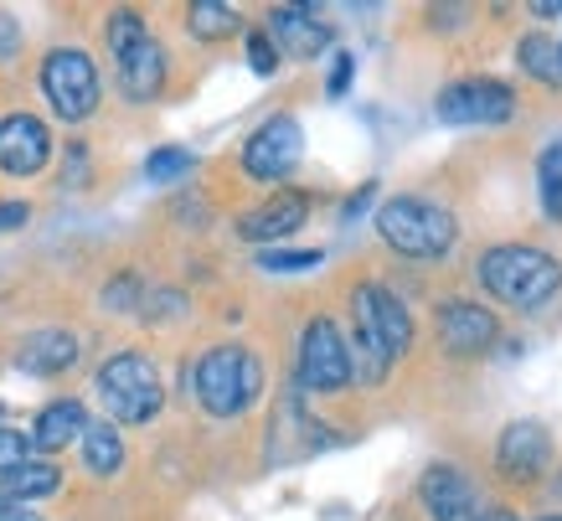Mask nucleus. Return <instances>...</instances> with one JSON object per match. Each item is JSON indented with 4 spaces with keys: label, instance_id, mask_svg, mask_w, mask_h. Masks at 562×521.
Segmentation results:
<instances>
[{
    "label": "nucleus",
    "instance_id": "obj_1",
    "mask_svg": "<svg viewBox=\"0 0 562 521\" xmlns=\"http://www.w3.org/2000/svg\"><path fill=\"white\" fill-rule=\"evenodd\" d=\"M357 346H351V377L361 383H382L397 356H408L413 346V315L403 310V300L382 285H361L357 300Z\"/></svg>",
    "mask_w": 562,
    "mask_h": 521
},
{
    "label": "nucleus",
    "instance_id": "obj_2",
    "mask_svg": "<svg viewBox=\"0 0 562 521\" xmlns=\"http://www.w3.org/2000/svg\"><path fill=\"white\" fill-rule=\"evenodd\" d=\"M480 285L491 289L501 304H512V310H537L562 289V264L547 258L542 248L501 243V248L480 258Z\"/></svg>",
    "mask_w": 562,
    "mask_h": 521
},
{
    "label": "nucleus",
    "instance_id": "obj_3",
    "mask_svg": "<svg viewBox=\"0 0 562 521\" xmlns=\"http://www.w3.org/2000/svg\"><path fill=\"white\" fill-rule=\"evenodd\" d=\"M191 387H196V403L212 419H238L263 387V367H258V356L248 346H212L191 372Z\"/></svg>",
    "mask_w": 562,
    "mask_h": 521
},
{
    "label": "nucleus",
    "instance_id": "obj_4",
    "mask_svg": "<svg viewBox=\"0 0 562 521\" xmlns=\"http://www.w3.org/2000/svg\"><path fill=\"white\" fill-rule=\"evenodd\" d=\"M376 233H382L387 248L408 253V258H443V253L454 248L460 228L449 218V207L424 202V197H392L376 212Z\"/></svg>",
    "mask_w": 562,
    "mask_h": 521
},
{
    "label": "nucleus",
    "instance_id": "obj_5",
    "mask_svg": "<svg viewBox=\"0 0 562 521\" xmlns=\"http://www.w3.org/2000/svg\"><path fill=\"white\" fill-rule=\"evenodd\" d=\"M99 398L120 423H150L166 403V387L145 352H120L99 367Z\"/></svg>",
    "mask_w": 562,
    "mask_h": 521
},
{
    "label": "nucleus",
    "instance_id": "obj_6",
    "mask_svg": "<svg viewBox=\"0 0 562 521\" xmlns=\"http://www.w3.org/2000/svg\"><path fill=\"white\" fill-rule=\"evenodd\" d=\"M42 93L57 114L78 124L99 109V68H93V57L78 47H57L47 52V63H42Z\"/></svg>",
    "mask_w": 562,
    "mask_h": 521
},
{
    "label": "nucleus",
    "instance_id": "obj_7",
    "mask_svg": "<svg viewBox=\"0 0 562 521\" xmlns=\"http://www.w3.org/2000/svg\"><path fill=\"white\" fill-rule=\"evenodd\" d=\"M351 383V346H346L341 325L330 315H315L300 336V387L310 392H336Z\"/></svg>",
    "mask_w": 562,
    "mask_h": 521
},
{
    "label": "nucleus",
    "instance_id": "obj_8",
    "mask_svg": "<svg viewBox=\"0 0 562 521\" xmlns=\"http://www.w3.org/2000/svg\"><path fill=\"white\" fill-rule=\"evenodd\" d=\"M300 155H305V135H300V124L290 114H273L269 124H258L248 145H243V170L254 176V181H284L294 166H300Z\"/></svg>",
    "mask_w": 562,
    "mask_h": 521
},
{
    "label": "nucleus",
    "instance_id": "obj_9",
    "mask_svg": "<svg viewBox=\"0 0 562 521\" xmlns=\"http://www.w3.org/2000/svg\"><path fill=\"white\" fill-rule=\"evenodd\" d=\"M516 114V99L506 84L495 78H475V84H454L439 93V119L443 124H506Z\"/></svg>",
    "mask_w": 562,
    "mask_h": 521
},
{
    "label": "nucleus",
    "instance_id": "obj_10",
    "mask_svg": "<svg viewBox=\"0 0 562 521\" xmlns=\"http://www.w3.org/2000/svg\"><path fill=\"white\" fill-rule=\"evenodd\" d=\"M52 160L47 124L32 114H5L0 119V170L5 176H36Z\"/></svg>",
    "mask_w": 562,
    "mask_h": 521
},
{
    "label": "nucleus",
    "instance_id": "obj_11",
    "mask_svg": "<svg viewBox=\"0 0 562 521\" xmlns=\"http://www.w3.org/2000/svg\"><path fill=\"white\" fill-rule=\"evenodd\" d=\"M547 459H552V439H547V429L537 419L512 423L501 434V444H495V465H501L506 480H537L547 470Z\"/></svg>",
    "mask_w": 562,
    "mask_h": 521
},
{
    "label": "nucleus",
    "instance_id": "obj_12",
    "mask_svg": "<svg viewBox=\"0 0 562 521\" xmlns=\"http://www.w3.org/2000/svg\"><path fill=\"white\" fill-rule=\"evenodd\" d=\"M418 496H424L434 521H480L475 486H470L454 465H428L424 480H418Z\"/></svg>",
    "mask_w": 562,
    "mask_h": 521
},
{
    "label": "nucleus",
    "instance_id": "obj_13",
    "mask_svg": "<svg viewBox=\"0 0 562 521\" xmlns=\"http://www.w3.org/2000/svg\"><path fill=\"white\" fill-rule=\"evenodd\" d=\"M439 341L449 356H480L495 341V315L470 300L439 304Z\"/></svg>",
    "mask_w": 562,
    "mask_h": 521
},
{
    "label": "nucleus",
    "instance_id": "obj_14",
    "mask_svg": "<svg viewBox=\"0 0 562 521\" xmlns=\"http://www.w3.org/2000/svg\"><path fill=\"white\" fill-rule=\"evenodd\" d=\"M310 218V197L305 191H279L269 202H258L254 212H243L238 218V237L248 243H273V237H290L300 233Z\"/></svg>",
    "mask_w": 562,
    "mask_h": 521
},
{
    "label": "nucleus",
    "instance_id": "obj_15",
    "mask_svg": "<svg viewBox=\"0 0 562 521\" xmlns=\"http://www.w3.org/2000/svg\"><path fill=\"white\" fill-rule=\"evenodd\" d=\"M279 52H290V57H315V52L330 47V26H325L315 11H305V5H279V11H269V32H263Z\"/></svg>",
    "mask_w": 562,
    "mask_h": 521
},
{
    "label": "nucleus",
    "instance_id": "obj_16",
    "mask_svg": "<svg viewBox=\"0 0 562 521\" xmlns=\"http://www.w3.org/2000/svg\"><path fill=\"white\" fill-rule=\"evenodd\" d=\"M114 63H120V88L130 103H150L155 93L166 88V47H160L155 36H145V42H135L130 52H120Z\"/></svg>",
    "mask_w": 562,
    "mask_h": 521
},
{
    "label": "nucleus",
    "instance_id": "obj_17",
    "mask_svg": "<svg viewBox=\"0 0 562 521\" xmlns=\"http://www.w3.org/2000/svg\"><path fill=\"white\" fill-rule=\"evenodd\" d=\"M78 362V341L68 331H32V336L16 346V367L32 372V377H57Z\"/></svg>",
    "mask_w": 562,
    "mask_h": 521
},
{
    "label": "nucleus",
    "instance_id": "obj_18",
    "mask_svg": "<svg viewBox=\"0 0 562 521\" xmlns=\"http://www.w3.org/2000/svg\"><path fill=\"white\" fill-rule=\"evenodd\" d=\"M88 429V413L78 398H63V403H52L36 413V429H32V444H42V450H63V444H72V439H83Z\"/></svg>",
    "mask_w": 562,
    "mask_h": 521
},
{
    "label": "nucleus",
    "instance_id": "obj_19",
    "mask_svg": "<svg viewBox=\"0 0 562 521\" xmlns=\"http://www.w3.org/2000/svg\"><path fill=\"white\" fill-rule=\"evenodd\" d=\"M57 486H63V470L47 465V459H26V465L0 475V496L5 501H36V496H52Z\"/></svg>",
    "mask_w": 562,
    "mask_h": 521
},
{
    "label": "nucleus",
    "instance_id": "obj_20",
    "mask_svg": "<svg viewBox=\"0 0 562 521\" xmlns=\"http://www.w3.org/2000/svg\"><path fill=\"white\" fill-rule=\"evenodd\" d=\"M83 465L93 475H114L124 465V439L114 423H88L83 429Z\"/></svg>",
    "mask_w": 562,
    "mask_h": 521
},
{
    "label": "nucleus",
    "instance_id": "obj_21",
    "mask_svg": "<svg viewBox=\"0 0 562 521\" xmlns=\"http://www.w3.org/2000/svg\"><path fill=\"white\" fill-rule=\"evenodd\" d=\"M516 57H521V68L537 78V84H562V52L552 36H521V47H516Z\"/></svg>",
    "mask_w": 562,
    "mask_h": 521
},
{
    "label": "nucleus",
    "instance_id": "obj_22",
    "mask_svg": "<svg viewBox=\"0 0 562 521\" xmlns=\"http://www.w3.org/2000/svg\"><path fill=\"white\" fill-rule=\"evenodd\" d=\"M187 26L202 36V42H217V36L238 32V11H233V5H222V0H196V5L187 11Z\"/></svg>",
    "mask_w": 562,
    "mask_h": 521
},
{
    "label": "nucleus",
    "instance_id": "obj_23",
    "mask_svg": "<svg viewBox=\"0 0 562 521\" xmlns=\"http://www.w3.org/2000/svg\"><path fill=\"white\" fill-rule=\"evenodd\" d=\"M537 181H542V207L562 218V145H547L537 160Z\"/></svg>",
    "mask_w": 562,
    "mask_h": 521
},
{
    "label": "nucleus",
    "instance_id": "obj_24",
    "mask_svg": "<svg viewBox=\"0 0 562 521\" xmlns=\"http://www.w3.org/2000/svg\"><path fill=\"white\" fill-rule=\"evenodd\" d=\"M145 16H139V11H114V16H109V47H114V57H120V52H130L135 47V42H145Z\"/></svg>",
    "mask_w": 562,
    "mask_h": 521
},
{
    "label": "nucleus",
    "instance_id": "obj_25",
    "mask_svg": "<svg viewBox=\"0 0 562 521\" xmlns=\"http://www.w3.org/2000/svg\"><path fill=\"white\" fill-rule=\"evenodd\" d=\"M258 264H263L269 274H294V269H315L321 253L315 248H263L258 253Z\"/></svg>",
    "mask_w": 562,
    "mask_h": 521
},
{
    "label": "nucleus",
    "instance_id": "obj_26",
    "mask_svg": "<svg viewBox=\"0 0 562 521\" xmlns=\"http://www.w3.org/2000/svg\"><path fill=\"white\" fill-rule=\"evenodd\" d=\"M187 170H191L187 151H155L150 160H145V176H150V181H176V176H187Z\"/></svg>",
    "mask_w": 562,
    "mask_h": 521
},
{
    "label": "nucleus",
    "instance_id": "obj_27",
    "mask_svg": "<svg viewBox=\"0 0 562 521\" xmlns=\"http://www.w3.org/2000/svg\"><path fill=\"white\" fill-rule=\"evenodd\" d=\"M248 68H254L258 78H273V73H279V47H273L263 32L248 36Z\"/></svg>",
    "mask_w": 562,
    "mask_h": 521
},
{
    "label": "nucleus",
    "instance_id": "obj_28",
    "mask_svg": "<svg viewBox=\"0 0 562 521\" xmlns=\"http://www.w3.org/2000/svg\"><path fill=\"white\" fill-rule=\"evenodd\" d=\"M26 450H32V439H21L16 429H0V475L26 465Z\"/></svg>",
    "mask_w": 562,
    "mask_h": 521
},
{
    "label": "nucleus",
    "instance_id": "obj_29",
    "mask_svg": "<svg viewBox=\"0 0 562 521\" xmlns=\"http://www.w3.org/2000/svg\"><path fill=\"white\" fill-rule=\"evenodd\" d=\"M351 68H357V63H351V52H341V57H336V68H330V84H325V93H330V99H341V93H346Z\"/></svg>",
    "mask_w": 562,
    "mask_h": 521
},
{
    "label": "nucleus",
    "instance_id": "obj_30",
    "mask_svg": "<svg viewBox=\"0 0 562 521\" xmlns=\"http://www.w3.org/2000/svg\"><path fill=\"white\" fill-rule=\"evenodd\" d=\"M26 218H32V207H26V202H0V233H16V228H26Z\"/></svg>",
    "mask_w": 562,
    "mask_h": 521
},
{
    "label": "nucleus",
    "instance_id": "obj_31",
    "mask_svg": "<svg viewBox=\"0 0 562 521\" xmlns=\"http://www.w3.org/2000/svg\"><path fill=\"white\" fill-rule=\"evenodd\" d=\"M135 289H139L135 274H120V285L109 289V304H135Z\"/></svg>",
    "mask_w": 562,
    "mask_h": 521
},
{
    "label": "nucleus",
    "instance_id": "obj_32",
    "mask_svg": "<svg viewBox=\"0 0 562 521\" xmlns=\"http://www.w3.org/2000/svg\"><path fill=\"white\" fill-rule=\"evenodd\" d=\"M21 47V26L11 16H0V57H11Z\"/></svg>",
    "mask_w": 562,
    "mask_h": 521
},
{
    "label": "nucleus",
    "instance_id": "obj_33",
    "mask_svg": "<svg viewBox=\"0 0 562 521\" xmlns=\"http://www.w3.org/2000/svg\"><path fill=\"white\" fill-rule=\"evenodd\" d=\"M372 191H376V186H361V191H357V197H351V202H346V218H357V212H361V207H367V202H372Z\"/></svg>",
    "mask_w": 562,
    "mask_h": 521
},
{
    "label": "nucleus",
    "instance_id": "obj_34",
    "mask_svg": "<svg viewBox=\"0 0 562 521\" xmlns=\"http://www.w3.org/2000/svg\"><path fill=\"white\" fill-rule=\"evenodd\" d=\"M531 11H537V16H562V0H537Z\"/></svg>",
    "mask_w": 562,
    "mask_h": 521
},
{
    "label": "nucleus",
    "instance_id": "obj_35",
    "mask_svg": "<svg viewBox=\"0 0 562 521\" xmlns=\"http://www.w3.org/2000/svg\"><path fill=\"white\" fill-rule=\"evenodd\" d=\"M0 521H42V517H32V511H21V506H5V517Z\"/></svg>",
    "mask_w": 562,
    "mask_h": 521
},
{
    "label": "nucleus",
    "instance_id": "obj_36",
    "mask_svg": "<svg viewBox=\"0 0 562 521\" xmlns=\"http://www.w3.org/2000/svg\"><path fill=\"white\" fill-rule=\"evenodd\" d=\"M480 521H521V517H516V511H485Z\"/></svg>",
    "mask_w": 562,
    "mask_h": 521
},
{
    "label": "nucleus",
    "instance_id": "obj_37",
    "mask_svg": "<svg viewBox=\"0 0 562 521\" xmlns=\"http://www.w3.org/2000/svg\"><path fill=\"white\" fill-rule=\"evenodd\" d=\"M5 506H11V501H5V496H0V517H5Z\"/></svg>",
    "mask_w": 562,
    "mask_h": 521
},
{
    "label": "nucleus",
    "instance_id": "obj_38",
    "mask_svg": "<svg viewBox=\"0 0 562 521\" xmlns=\"http://www.w3.org/2000/svg\"><path fill=\"white\" fill-rule=\"evenodd\" d=\"M547 521H562V517H547Z\"/></svg>",
    "mask_w": 562,
    "mask_h": 521
}]
</instances>
